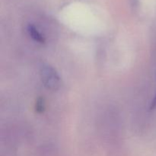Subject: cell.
<instances>
[{"label":"cell","mask_w":156,"mask_h":156,"mask_svg":"<svg viewBox=\"0 0 156 156\" xmlns=\"http://www.w3.org/2000/svg\"><path fill=\"white\" fill-rule=\"evenodd\" d=\"M41 79L44 87L51 91H56L61 86V78L53 67L44 66L41 70Z\"/></svg>","instance_id":"cell-1"},{"label":"cell","mask_w":156,"mask_h":156,"mask_svg":"<svg viewBox=\"0 0 156 156\" xmlns=\"http://www.w3.org/2000/svg\"><path fill=\"white\" fill-rule=\"evenodd\" d=\"M27 31L30 37L33 40L34 42L38 44H44L46 42V38L44 35L41 34V32L35 27L34 24H28L27 27Z\"/></svg>","instance_id":"cell-2"},{"label":"cell","mask_w":156,"mask_h":156,"mask_svg":"<svg viewBox=\"0 0 156 156\" xmlns=\"http://www.w3.org/2000/svg\"><path fill=\"white\" fill-rule=\"evenodd\" d=\"M35 109H36L37 112L39 114L44 112L45 110V103H44V99L39 98L37 101L36 104H35Z\"/></svg>","instance_id":"cell-3"},{"label":"cell","mask_w":156,"mask_h":156,"mask_svg":"<svg viewBox=\"0 0 156 156\" xmlns=\"http://www.w3.org/2000/svg\"><path fill=\"white\" fill-rule=\"evenodd\" d=\"M150 110H154L155 108H156V93L155 94V97L154 98L152 99V102H151V105H150Z\"/></svg>","instance_id":"cell-4"}]
</instances>
